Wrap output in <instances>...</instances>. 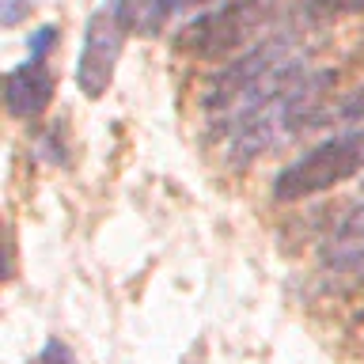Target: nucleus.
I'll return each mask as SVG.
<instances>
[{"mask_svg": "<svg viewBox=\"0 0 364 364\" xmlns=\"http://www.w3.org/2000/svg\"><path fill=\"white\" fill-rule=\"evenodd\" d=\"M182 364H201V341L193 346V353H186V357H182Z\"/></svg>", "mask_w": 364, "mask_h": 364, "instance_id": "nucleus-13", "label": "nucleus"}, {"mask_svg": "<svg viewBox=\"0 0 364 364\" xmlns=\"http://www.w3.org/2000/svg\"><path fill=\"white\" fill-rule=\"evenodd\" d=\"M307 0H224L178 31L175 46L198 61H235L262 42L292 31Z\"/></svg>", "mask_w": 364, "mask_h": 364, "instance_id": "nucleus-2", "label": "nucleus"}, {"mask_svg": "<svg viewBox=\"0 0 364 364\" xmlns=\"http://www.w3.org/2000/svg\"><path fill=\"white\" fill-rule=\"evenodd\" d=\"M57 42H61V31H57L53 23H46V27L31 31V57L46 61V57H50V53L57 50Z\"/></svg>", "mask_w": 364, "mask_h": 364, "instance_id": "nucleus-11", "label": "nucleus"}, {"mask_svg": "<svg viewBox=\"0 0 364 364\" xmlns=\"http://www.w3.org/2000/svg\"><path fill=\"white\" fill-rule=\"evenodd\" d=\"M360 171H364V129H346L311 144L292 164H284L277 171V178H273V198L304 201L357 178Z\"/></svg>", "mask_w": 364, "mask_h": 364, "instance_id": "nucleus-3", "label": "nucleus"}, {"mask_svg": "<svg viewBox=\"0 0 364 364\" xmlns=\"http://www.w3.org/2000/svg\"><path fill=\"white\" fill-rule=\"evenodd\" d=\"M323 266L334 273H364V198L323 239Z\"/></svg>", "mask_w": 364, "mask_h": 364, "instance_id": "nucleus-6", "label": "nucleus"}, {"mask_svg": "<svg viewBox=\"0 0 364 364\" xmlns=\"http://www.w3.org/2000/svg\"><path fill=\"white\" fill-rule=\"evenodd\" d=\"M53 91H57V80L50 61L27 57L19 68H11L4 76V107L16 122H34L53 102Z\"/></svg>", "mask_w": 364, "mask_h": 364, "instance_id": "nucleus-5", "label": "nucleus"}, {"mask_svg": "<svg viewBox=\"0 0 364 364\" xmlns=\"http://www.w3.org/2000/svg\"><path fill=\"white\" fill-rule=\"evenodd\" d=\"M34 4H38V0H0V23H4V27H16V23H23L34 11Z\"/></svg>", "mask_w": 364, "mask_h": 364, "instance_id": "nucleus-12", "label": "nucleus"}, {"mask_svg": "<svg viewBox=\"0 0 364 364\" xmlns=\"http://www.w3.org/2000/svg\"><path fill=\"white\" fill-rule=\"evenodd\" d=\"M357 11H364V0H307L300 19L307 27H315V23H334L341 16H357Z\"/></svg>", "mask_w": 364, "mask_h": 364, "instance_id": "nucleus-9", "label": "nucleus"}, {"mask_svg": "<svg viewBox=\"0 0 364 364\" xmlns=\"http://www.w3.org/2000/svg\"><path fill=\"white\" fill-rule=\"evenodd\" d=\"M129 19H125L122 0H102L87 16L84 27V46L76 57V87L84 99H102L114 84V68L122 61V50L129 42Z\"/></svg>", "mask_w": 364, "mask_h": 364, "instance_id": "nucleus-4", "label": "nucleus"}, {"mask_svg": "<svg viewBox=\"0 0 364 364\" xmlns=\"http://www.w3.org/2000/svg\"><path fill=\"white\" fill-rule=\"evenodd\" d=\"M360 198H364V190H360Z\"/></svg>", "mask_w": 364, "mask_h": 364, "instance_id": "nucleus-14", "label": "nucleus"}, {"mask_svg": "<svg viewBox=\"0 0 364 364\" xmlns=\"http://www.w3.org/2000/svg\"><path fill=\"white\" fill-rule=\"evenodd\" d=\"M334 80L338 76L330 68H315L307 57H300L296 65L269 76L258 91H250L220 122H213V141L220 144L228 164L235 167H247L262 156L277 152V148L292 144L300 133L318 125L323 110L330 107L326 99Z\"/></svg>", "mask_w": 364, "mask_h": 364, "instance_id": "nucleus-1", "label": "nucleus"}, {"mask_svg": "<svg viewBox=\"0 0 364 364\" xmlns=\"http://www.w3.org/2000/svg\"><path fill=\"white\" fill-rule=\"evenodd\" d=\"M318 125H338V133L364 129V84L330 102V107L323 110V118H318Z\"/></svg>", "mask_w": 364, "mask_h": 364, "instance_id": "nucleus-8", "label": "nucleus"}, {"mask_svg": "<svg viewBox=\"0 0 364 364\" xmlns=\"http://www.w3.org/2000/svg\"><path fill=\"white\" fill-rule=\"evenodd\" d=\"M31 364H76V353L68 349V341L50 338L38 353H34V360H31Z\"/></svg>", "mask_w": 364, "mask_h": 364, "instance_id": "nucleus-10", "label": "nucleus"}, {"mask_svg": "<svg viewBox=\"0 0 364 364\" xmlns=\"http://www.w3.org/2000/svg\"><path fill=\"white\" fill-rule=\"evenodd\" d=\"M122 4H125V19H129L133 34L156 38V34H164L175 19H182V16L198 19L201 11L216 8V0H122Z\"/></svg>", "mask_w": 364, "mask_h": 364, "instance_id": "nucleus-7", "label": "nucleus"}]
</instances>
